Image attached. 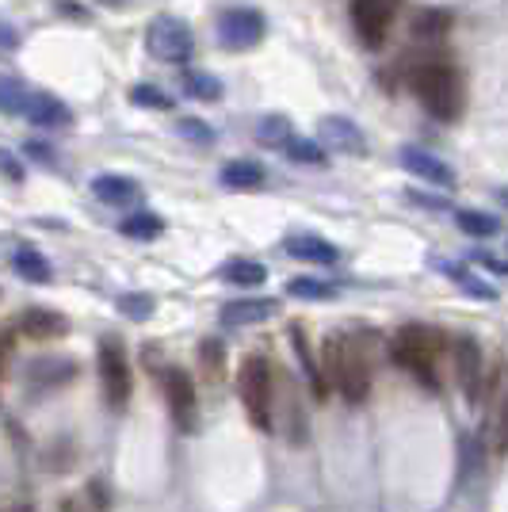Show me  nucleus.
<instances>
[{
	"instance_id": "1",
	"label": "nucleus",
	"mask_w": 508,
	"mask_h": 512,
	"mask_svg": "<svg viewBox=\"0 0 508 512\" xmlns=\"http://www.w3.org/2000/svg\"><path fill=\"white\" fill-rule=\"evenodd\" d=\"M325 386H337L356 406L367 402V394H371V371L356 352V344L344 341V337H329V344H325Z\"/></svg>"
},
{
	"instance_id": "2",
	"label": "nucleus",
	"mask_w": 508,
	"mask_h": 512,
	"mask_svg": "<svg viewBox=\"0 0 508 512\" xmlns=\"http://www.w3.org/2000/svg\"><path fill=\"white\" fill-rule=\"evenodd\" d=\"M413 92L436 119H455L463 111V81L451 65H421L413 73Z\"/></svg>"
},
{
	"instance_id": "3",
	"label": "nucleus",
	"mask_w": 508,
	"mask_h": 512,
	"mask_svg": "<svg viewBox=\"0 0 508 512\" xmlns=\"http://www.w3.org/2000/svg\"><path fill=\"white\" fill-rule=\"evenodd\" d=\"M390 352H394V363H398V367H405L409 375H417L424 386H436V352H440V341H436L432 329H424V325H405V329H398Z\"/></svg>"
},
{
	"instance_id": "4",
	"label": "nucleus",
	"mask_w": 508,
	"mask_h": 512,
	"mask_svg": "<svg viewBox=\"0 0 508 512\" xmlns=\"http://www.w3.org/2000/svg\"><path fill=\"white\" fill-rule=\"evenodd\" d=\"M237 390L245 413L260 432H272V367L264 356H249L237 371Z\"/></svg>"
},
{
	"instance_id": "5",
	"label": "nucleus",
	"mask_w": 508,
	"mask_h": 512,
	"mask_svg": "<svg viewBox=\"0 0 508 512\" xmlns=\"http://www.w3.org/2000/svg\"><path fill=\"white\" fill-rule=\"evenodd\" d=\"M146 50L165 65L191 62V50H195L191 27L184 20H176V16H157L146 31Z\"/></svg>"
},
{
	"instance_id": "6",
	"label": "nucleus",
	"mask_w": 508,
	"mask_h": 512,
	"mask_svg": "<svg viewBox=\"0 0 508 512\" xmlns=\"http://www.w3.org/2000/svg\"><path fill=\"white\" fill-rule=\"evenodd\" d=\"M100 383H104V398L111 409H123L130 398V363L123 344L115 337L100 341Z\"/></svg>"
},
{
	"instance_id": "7",
	"label": "nucleus",
	"mask_w": 508,
	"mask_h": 512,
	"mask_svg": "<svg viewBox=\"0 0 508 512\" xmlns=\"http://www.w3.org/2000/svg\"><path fill=\"white\" fill-rule=\"evenodd\" d=\"M264 16L256 8H230L218 16V43L226 50H253L264 39Z\"/></svg>"
},
{
	"instance_id": "8",
	"label": "nucleus",
	"mask_w": 508,
	"mask_h": 512,
	"mask_svg": "<svg viewBox=\"0 0 508 512\" xmlns=\"http://www.w3.org/2000/svg\"><path fill=\"white\" fill-rule=\"evenodd\" d=\"M318 146L329 153H348V157H363L367 153V138L363 130L344 119V115H325L318 119Z\"/></svg>"
},
{
	"instance_id": "9",
	"label": "nucleus",
	"mask_w": 508,
	"mask_h": 512,
	"mask_svg": "<svg viewBox=\"0 0 508 512\" xmlns=\"http://www.w3.org/2000/svg\"><path fill=\"white\" fill-rule=\"evenodd\" d=\"M394 20V0H352V23L363 46H382Z\"/></svg>"
},
{
	"instance_id": "10",
	"label": "nucleus",
	"mask_w": 508,
	"mask_h": 512,
	"mask_svg": "<svg viewBox=\"0 0 508 512\" xmlns=\"http://www.w3.org/2000/svg\"><path fill=\"white\" fill-rule=\"evenodd\" d=\"M165 398H169L176 428H180V432H191L195 421H199V409H195V386H191L188 371H180V367H169V371H165Z\"/></svg>"
},
{
	"instance_id": "11",
	"label": "nucleus",
	"mask_w": 508,
	"mask_h": 512,
	"mask_svg": "<svg viewBox=\"0 0 508 512\" xmlns=\"http://www.w3.org/2000/svg\"><path fill=\"white\" fill-rule=\"evenodd\" d=\"M451 360H455V379H459L466 402H478V394H482V348H478V341L459 337L451 344Z\"/></svg>"
},
{
	"instance_id": "12",
	"label": "nucleus",
	"mask_w": 508,
	"mask_h": 512,
	"mask_svg": "<svg viewBox=\"0 0 508 512\" xmlns=\"http://www.w3.org/2000/svg\"><path fill=\"white\" fill-rule=\"evenodd\" d=\"M398 161H402V169L409 172V176H421L424 184H432V188H444V192L455 188V169H451L447 161H440L436 153L417 150V146H405Z\"/></svg>"
},
{
	"instance_id": "13",
	"label": "nucleus",
	"mask_w": 508,
	"mask_h": 512,
	"mask_svg": "<svg viewBox=\"0 0 508 512\" xmlns=\"http://www.w3.org/2000/svg\"><path fill=\"white\" fill-rule=\"evenodd\" d=\"M23 115H27V123L31 127H69L73 123V111L58 100V96H50V92H27V104H23Z\"/></svg>"
},
{
	"instance_id": "14",
	"label": "nucleus",
	"mask_w": 508,
	"mask_h": 512,
	"mask_svg": "<svg viewBox=\"0 0 508 512\" xmlns=\"http://www.w3.org/2000/svg\"><path fill=\"white\" fill-rule=\"evenodd\" d=\"M20 333L31 341H58L69 333V321L58 310H46V306H31L20 318Z\"/></svg>"
},
{
	"instance_id": "15",
	"label": "nucleus",
	"mask_w": 508,
	"mask_h": 512,
	"mask_svg": "<svg viewBox=\"0 0 508 512\" xmlns=\"http://www.w3.org/2000/svg\"><path fill=\"white\" fill-rule=\"evenodd\" d=\"M276 314V302L272 299H241V302H226L218 321L230 325V329H241V325H256V321H268Z\"/></svg>"
},
{
	"instance_id": "16",
	"label": "nucleus",
	"mask_w": 508,
	"mask_h": 512,
	"mask_svg": "<svg viewBox=\"0 0 508 512\" xmlns=\"http://www.w3.org/2000/svg\"><path fill=\"white\" fill-rule=\"evenodd\" d=\"M92 195H96L100 203H107V207H127V203H134V199L142 195V188H138L130 176L104 172V176H96V180H92Z\"/></svg>"
},
{
	"instance_id": "17",
	"label": "nucleus",
	"mask_w": 508,
	"mask_h": 512,
	"mask_svg": "<svg viewBox=\"0 0 508 512\" xmlns=\"http://www.w3.org/2000/svg\"><path fill=\"white\" fill-rule=\"evenodd\" d=\"M287 253L298 256V260H310V264H337L340 260L337 245L325 241V237H314V234L287 237Z\"/></svg>"
},
{
	"instance_id": "18",
	"label": "nucleus",
	"mask_w": 508,
	"mask_h": 512,
	"mask_svg": "<svg viewBox=\"0 0 508 512\" xmlns=\"http://www.w3.org/2000/svg\"><path fill=\"white\" fill-rule=\"evenodd\" d=\"M218 180H222V188H230V192H253V188L264 184V169H260L256 161H230V165H222Z\"/></svg>"
},
{
	"instance_id": "19",
	"label": "nucleus",
	"mask_w": 508,
	"mask_h": 512,
	"mask_svg": "<svg viewBox=\"0 0 508 512\" xmlns=\"http://www.w3.org/2000/svg\"><path fill=\"white\" fill-rule=\"evenodd\" d=\"M12 264H16V272H20L23 279H31V283H50V279H54L46 256L39 253V249H31V245H20L16 256H12Z\"/></svg>"
},
{
	"instance_id": "20",
	"label": "nucleus",
	"mask_w": 508,
	"mask_h": 512,
	"mask_svg": "<svg viewBox=\"0 0 508 512\" xmlns=\"http://www.w3.org/2000/svg\"><path fill=\"white\" fill-rule=\"evenodd\" d=\"M222 279L237 283V287H260L268 279V268L260 260H230V264H222Z\"/></svg>"
},
{
	"instance_id": "21",
	"label": "nucleus",
	"mask_w": 508,
	"mask_h": 512,
	"mask_svg": "<svg viewBox=\"0 0 508 512\" xmlns=\"http://www.w3.org/2000/svg\"><path fill=\"white\" fill-rule=\"evenodd\" d=\"M283 157H291V161H298V165H325L329 161V153L321 150L318 142H310V138H298V134H291L283 146Z\"/></svg>"
},
{
	"instance_id": "22",
	"label": "nucleus",
	"mask_w": 508,
	"mask_h": 512,
	"mask_svg": "<svg viewBox=\"0 0 508 512\" xmlns=\"http://www.w3.org/2000/svg\"><path fill=\"white\" fill-rule=\"evenodd\" d=\"M291 134H295V127H291L287 115H264V119L256 123V138H260L264 146H276V150L291 138Z\"/></svg>"
},
{
	"instance_id": "23",
	"label": "nucleus",
	"mask_w": 508,
	"mask_h": 512,
	"mask_svg": "<svg viewBox=\"0 0 508 512\" xmlns=\"http://www.w3.org/2000/svg\"><path fill=\"white\" fill-rule=\"evenodd\" d=\"M455 222H459V230L470 237H493L501 230V222L486 211H459L455 214Z\"/></svg>"
},
{
	"instance_id": "24",
	"label": "nucleus",
	"mask_w": 508,
	"mask_h": 512,
	"mask_svg": "<svg viewBox=\"0 0 508 512\" xmlns=\"http://www.w3.org/2000/svg\"><path fill=\"white\" fill-rule=\"evenodd\" d=\"M119 230H123L127 237H142V241H149V237H157L161 230H165V222H161L153 211H138V214H130V218H123Z\"/></svg>"
},
{
	"instance_id": "25",
	"label": "nucleus",
	"mask_w": 508,
	"mask_h": 512,
	"mask_svg": "<svg viewBox=\"0 0 508 512\" xmlns=\"http://www.w3.org/2000/svg\"><path fill=\"white\" fill-rule=\"evenodd\" d=\"M23 104H27V88L16 77L0 73V115H23Z\"/></svg>"
},
{
	"instance_id": "26",
	"label": "nucleus",
	"mask_w": 508,
	"mask_h": 512,
	"mask_svg": "<svg viewBox=\"0 0 508 512\" xmlns=\"http://www.w3.org/2000/svg\"><path fill=\"white\" fill-rule=\"evenodd\" d=\"M184 92L195 100H218L222 96V81L211 73H184Z\"/></svg>"
},
{
	"instance_id": "27",
	"label": "nucleus",
	"mask_w": 508,
	"mask_h": 512,
	"mask_svg": "<svg viewBox=\"0 0 508 512\" xmlns=\"http://www.w3.org/2000/svg\"><path fill=\"white\" fill-rule=\"evenodd\" d=\"M287 295H295V299H337V287L321 283V279H291Z\"/></svg>"
},
{
	"instance_id": "28",
	"label": "nucleus",
	"mask_w": 508,
	"mask_h": 512,
	"mask_svg": "<svg viewBox=\"0 0 508 512\" xmlns=\"http://www.w3.org/2000/svg\"><path fill=\"white\" fill-rule=\"evenodd\" d=\"M39 379H50V383H62V379H73V363L69 360H39L31 363V375L27 383H39Z\"/></svg>"
},
{
	"instance_id": "29",
	"label": "nucleus",
	"mask_w": 508,
	"mask_h": 512,
	"mask_svg": "<svg viewBox=\"0 0 508 512\" xmlns=\"http://www.w3.org/2000/svg\"><path fill=\"white\" fill-rule=\"evenodd\" d=\"M119 310H123L130 321H146V318H153L157 302H153V295H146V291H130V295L119 299Z\"/></svg>"
},
{
	"instance_id": "30",
	"label": "nucleus",
	"mask_w": 508,
	"mask_h": 512,
	"mask_svg": "<svg viewBox=\"0 0 508 512\" xmlns=\"http://www.w3.org/2000/svg\"><path fill=\"white\" fill-rule=\"evenodd\" d=\"M130 104H138V107H153V111H169L172 100L161 92V88H153V85H134L130 88Z\"/></svg>"
},
{
	"instance_id": "31",
	"label": "nucleus",
	"mask_w": 508,
	"mask_h": 512,
	"mask_svg": "<svg viewBox=\"0 0 508 512\" xmlns=\"http://www.w3.org/2000/svg\"><path fill=\"white\" fill-rule=\"evenodd\" d=\"M176 130H180V138L199 142V146H211V142H214V130L207 127L203 119H180V123H176Z\"/></svg>"
},
{
	"instance_id": "32",
	"label": "nucleus",
	"mask_w": 508,
	"mask_h": 512,
	"mask_svg": "<svg viewBox=\"0 0 508 512\" xmlns=\"http://www.w3.org/2000/svg\"><path fill=\"white\" fill-rule=\"evenodd\" d=\"M451 276H455V283L463 287L466 295H474V299H493V287L478 283V279L470 276V272H463V268H451Z\"/></svg>"
},
{
	"instance_id": "33",
	"label": "nucleus",
	"mask_w": 508,
	"mask_h": 512,
	"mask_svg": "<svg viewBox=\"0 0 508 512\" xmlns=\"http://www.w3.org/2000/svg\"><path fill=\"white\" fill-rule=\"evenodd\" d=\"M203 363H207V375L218 379V375H222V344H214V341L203 344Z\"/></svg>"
},
{
	"instance_id": "34",
	"label": "nucleus",
	"mask_w": 508,
	"mask_h": 512,
	"mask_svg": "<svg viewBox=\"0 0 508 512\" xmlns=\"http://www.w3.org/2000/svg\"><path fill=\"white\" fill-rule=\"evenodd\" d=\"M497 451H508V402L501 409V421H497Z\"/></svg>"
},
{
	"instance_id": "35",
	"label": "nucleus",
	"mask_w": 508,
	"mask_h": 512,
	"mask_svg": "<svg viewBox=\"0 0 508 512\" xmlns=\"http://www.w3.org/2000/svg\"><path fill=\"white\" fill-rule=\"evenodd\" d=\"M0 169L8 172V176H12L16 184H20V180H23V169H20V165H16V161H12V157H8V150H0Z\"/></svg>"
},
{
	"instance_id": "36",
	"label": "nucleus",
	"mask_w": 508,
	"mask_h": 512,
	"mask_svg": "<svg viewBox=\"0 0 508 512\" xmlns=\"http://www.w3.org/2000/svg\"><path fill=\"white\" fill-rule=\"evenodd\" d=\"M440 27H447V16H428L421 23V35H440Z\"/></svg>"
},
{
	"instance_id": "37",
	"label": "nucleus",
	"mask_w": 508,
	"mask_h": 512,
	"mask_svg": "<svg viewBox=\"0 0 508 512\" xmlns=\"http://www.w3.org/2000/svg\"><path fill=\"white\" fill-rule=\"evenodd\" d=\"M0 46H4V50H12V46H20V35H16V31H12L8 23H0Z\"/></svg>"
},
{
	"instance_id": "38",
	"label": "nucleus",
	"mask_w": 508,
	"mask_h": 512,
	"mask_svg": "<svg viewBox=\"0 0 508 512\" xmlns=\"http://www.w3.org/2000/svg\"><path fill=\"white\" fill-rule=\"evenodd\" d=\"M482 264H486V268H493V272H501V276H508V264L493 260V256H482Z\"/></svg>"
},
{
	"instance_id": "39",
	"label": "nucleus",
	"mask_w": 508,
	"mask_h": 512,
	"mask_svg": "<svg viewBox=\"0 0 508 512\" xmlns=\"http://www.w3.org/2000/svg\"><path fill=\"white\" fill-rule=\"evenodd\" d=\"M104 4H127V0H104Z\"/></svg>"
},
{
	"instance_id": "40",
	"label": "nucleus",
	"mask_w": 508,
	"mask_h": 512,
	"mask_svg": "<svg viewBox=\"0 0 508 512\" xmlns=\"http://www.w3.org/2000/svg\"><path fill=\"white\" fill-rule=\"evenodd\" d=\"M501 199H505V203H508V192H501Z\"/></svg>"
}]
</instances>
